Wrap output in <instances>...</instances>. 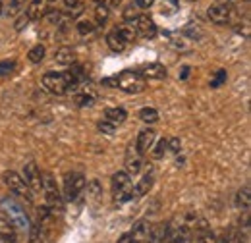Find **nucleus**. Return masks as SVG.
<instances>
[{
    "label": "nucleus",
    "mask_w": 251,
    "mask_h": 243,
    "mask_svg": "<svg viewBox=\"0 0 251 243\" xmlns=\"http://www.w3.org/2000/svg\"><path fill=\"white\" fill-rule=\"evenodd\" d=\"M85 176L79 172H72L64 176V201H75L79 197V193L85 189Z\"/></svg>",
    "instance_id": "nucleus-5"
},
{
    "label": "nucleus",
    "mask_w": 251,
    "mask_h": 243,
    "mask_svg": "<svg viewBox=\"0 0 251 243\" xmlns=\"http://www.w3.org/2000/svg\"><path fill=\"white\" fill-rule=\"evenodd\" d=\"M93 100H95V95L93 93H87V91L79 93V95L75 97L77 106H91V104H93Z\"/></svg>",
    "instance_id": "nucleus-32"
},
{
    "label": "nucleus",
    "mask_w": 251,
    "mask_h": 243,
    "mask_svg": "<svg viewBox=\"0 0 251 243\" xmlns=\"http://www.w3.org/2000/svg\"><path fill=\"white\" fill-rule=\"evenodd\" d=\"M75 27H77V33H79V35H83V37H85V35H91V33L97 29L91 20H79Z\"/></svg>",
    "instance_id": "nucleus-28"
},
{
    "label": "nucleus",
    "mask_w": 251,
    "mask_h": 243,
    "mask_svg": "<svg viewBox=\"0 0 251 243\" xmlns=\"http://www.w3.org/2000/svg\"><path fill=\"white\" fill-rule=\"evenodd\" d=\"M87 191L91 193V197H93V199H99V197H102V187H100V183L97 182V180L89 182V185H87Z\"/></svg>",
    "instance_id": "nucleus-39"
},
{
    "label": "nucleus",
    "mask_w": 251,
    "mask_h": 243,
    "mask_svg": "<svg viewBox=\"0 0 251 243\" xmlns=\"http://www.w3.org/2000/svg\"><path fill=\"white\" fill-rule=\"evenodd\" d=\"M118 243H133V240H131V236H129V232H127V234H124V236H120V240H118Z\"/></svg>",
    "instance_id": "nucleus-45"
},
{
    "label": "nucleus",
    "mask_w": 251,
    "mask_h": 243,
    "mask_svg": "<svg viewBox=\"0 0 251 243\" xmlns=\"http://www.w3.org/2000/svg\"><path fill=\"white\" fill-rule=\"evenodd\" d=\"M147 87V79L139 73V72H131V70H126L120 75L116 73V89H122L126 93H141L145 91Z\"/></svg>",
    "instance_id": "nucleus-3"
},
{
    "label": "nucleus",
    "mask_w": 251,
    "mask_h": 243,
    "mask_svg": "<svg viewBox=\"0 0 251 243\" xmlns=\"http://www.w3.org/2000/svg\"><path fill=\"white\" fill-rule=\"evenodd\" d=\"M153 183H155V176H153V172H147L139 182L135 183V187L131 189L133 197H143V195H147V193L151 191Z\"/></svg>",
    "instance_id": "nucleus-14"
},
{
    "label": "nucleus",
    "mask_w": 251,
    "mask_h": 243,
    "mask_svg": "<svg viewBox=\"0 0 251 243\" xmlns=\"http://www.w3.org/2000/svg\"><path fill=\"white\" fill-rule=\"evenodd\" d=\"M112 191L114 193H120V191H126V189H129V182H131V176L126 172V170H120V172H116L114 176H112Z\"/></svg>",
    "instance_id": "nucleus-15"
},
{
    "label": "nucleus",
    "mask_w": 251,
    "mask_h": 243,
    "mask_svg": "<svg viewBox=\"0 0 251 243\" xmlns=\"http://www.w3.org/2000/svg\"><path fill=\"white\" fill-rule=\"evenodd\" d=\"M139 120L143 122V123H155V122H158V110L153 108V106L141 108L139 110Z\"/></svg>",
    "instance_id": "nucleus-23"
},
{
    "label": "nucleus",
    "mask_w": 251,
    "mask_h": 243,
    "mask_svg": "<svg viewBox=\"0 0 251 243\" xmlns=\"http://www.w3.org/2000/svg\"><path fill=\"white\" fill-rule=\"evenodd\" d=\"M2 182L6 183V187H10V191H12L16 197L24 199L25 203H31L33 201V191L27 187V183L24 182V178H22L18 172L6 170V172L2 174Z\"/></svg>",
    "instance_id": "nucleus-4"
},
{
    "label": "nucleus",
    "mask_w": 251,
    "mask_h": 243,
    "mask_svg": "<svg viewBox=\"0 0 251 243\" xmlns=\"http://www.w3.org/2000/svg\"><path fill=\"white\" fill-rule=\"evenodd\" d=\"M45 54H47V49L43 45H35L31 50L27 52V58H29L31 64H41L43 58H45Z\"/></svg>",
    "instance_id": "nucleus-24"
},
{
    "label": "nucleus",
    "mask_w": 251,
    "mask_h": 243,
    "mask_svg": "<svg viewBox=\"0 0 251 243\" xmlns=\"http://www.w3.org/2000/svg\"><path fill=\"white\" fill-rule=\"evenodd\" d=\"M45 16H47V20H49L50 24H58V22H60V12H58V10H47Z\"/></svg>",
    "instance_id": "nucleus-42"
},
{
    "label": "nucleus",
    "mask_w": 251,
    "mask_h": 243,
    "mask_svg": "<svg viewBox=\"0 0 251 243\" xmlns=\"http://www.w3.org/2000/svg\"><path fill=\"white\" fill-rule=\"evenodd\" d=\"M97 127H99V131H100V133H104V135H112V133L116 131V125L108 120H100Z\"/></svg>",
    "instance_id": "nucleus-35"
},
{
    "label": "nucleus",
    "mask_w": 251,
    "mask_h": 243,
    "mask_svg": "<svg viewBox=\"0 0 251 243\" xmlns=\"http://www.w3.org/2000/svg\"><path fill=\"white\" fill-rule=\"evenodd\" d=\"M166 143H168V151L180 152V149H182V141H180V137H170Z\"/></svg>",
    "instance_id": "nucleus-41"
},
{
    "label": "nucleus",
    "mask_w": 251,
    "mask_h": 243,
    "mask_svg": "<svg viewBox=\"0 0 251 243\" xmlns=\"http://www.w3.org/2000/svg\"><path fill=\"white\" fill-rule=\"evenodd\" d=\"M43 85L45 89L52 95H66L68 91H74L68 77H66V72L64 73H56V72H49L43 75Z\"/></svg>",
    "instance_id": "nucleus-6"
},
{
    "label": "nucleus",
    "mask_w": 251,
    "mask_h": 243,
    "mask_svg": "<svg viewBox=\"0 0 251 243\" xmlns=\"http://www.w3.org/2000/svg\"><path fill=\"white\" fill-rule=\"evenodd\" d=\"M236 205H238V209H242V211H250V207H251L250 185H244V187L238 191V195H236Z\"/></svg>",
    "instance_id": "nucleus-19"
},
{
    "label": "nucleus",
    "mask_w": 251,
    "mask_h": 243,
    "mask_svg": "<svg viewBox=\"0 0 251 243\" xmlns=\"http://www.w3.org/2000/svg\"><path fill=\"white\" fill-rule=\"evenodd\" d=\"M95 4H104V0H95Z\"/></svg>",
    "instance_id": "nucleus-51"
},
{
    "label": "nucleus",
    "mask_w": 251,
    "mask_h": 243,
    "mask_svg": "<svg viewBox=\"0 0 251 243\" xmlns=\"http://www.w3.org/2000/svg\"><path fill=\"white\" fill-rule=\"evenodd\" d=\"M14 70H16V62L14 60H2L0 62V77L14 73Z\"/></svg>",
    "instance_id": "nucleus-33"
},
{
    "label": "nucleus",
    "mask_w": 251,
    "mask_h": 243,
    "mask_svg": "<svg viewBox=\"0 0 251 243\" xmlns=\"http://www.w3.org/2000/svg\"><path fill=\"white\" fill-rule=\"evenodd\" d=\"M45 4H47V0H31L29 2V6H27V12H25V16L29 18V22H37V20H41L43 16H45Z\"/></svg>",
    "instance_id": "nucleus-17"
},
{
    "label": "nucleus",
    "mask_w": 251,
    "mask_h": 243,
    "mask_svg": "<svg viewBox=\"0 0 251 243\" xmlns=\"http://www.w3.org/2000/svg\"><path fill=\"white\" fill-rule=\"evenodd\" d=\"M191 243H197V242H195V240H193V242H191Z\"/></svg>",
    "instance_id": "nucleus-52"
},
{
    "label": "nucleus",
    "mask_w": 251,
    "mask_h": 243,
    "mask_svg": "<svg viewBox=\"0 0 251 243\" xmlns=\"http://www.w3.org/2000/svg\"><path fill=\"white\" fill-rule=\"evenodd\" d=\"M27 24H29V18H27V16H25V12H24V14H20V16L16 18L14 27H16V31H24L25 27H27Z\"/></svg>",
    "instance_id": "nucleus-40"
},
{
    "label": "nucleus",
    "mask_w": 251,
    "mask_h": 243,
    "mask_svg": "<svg viewBox=\"0 0 251 243\" xmlns=\"http://www.w3.org/2000/svg\"><path fill=\"white\" fill-rule=\"evenodd\" d=\"M226 77H228V75H226V70H219V72L215 73V77L211 79V87H213V89L220 87L222 83H226Z\"/></svg>",
    "instance_id": "nucleus-36"
},
{
    "label": "nucleus",
    "mask_w": 251,
    "mask_h": 243,
    "mask_svg": "<svg viewBox=\"0 0 251 243\" xmlns=\"http://www.w3.org/2000/svg\"><path fill=\"white\" fill-rule=\"evenodd\" d=\"M49 2H54V0H49Z\"/></svg>",
    "instance_id": "nucleus-53"
},
{
    "label": "nucleus",
    "mask_w": 251,
    "mask_h": 243,
    "mask_svg": "<svg viewBox=\"0 0 251 243\" xmlns=\"http://www.w3.org/2000/svg\"><path fill=\"white\" fill-rule=\"evenodd\" d=\"M22 178H24V182L27 183V187L35 193H39L43 189V176H41V172H39L35 162H27L24 166V176Z\"/></svg>",
    "instance_id": "nucleus-7"
},
{
    "label": "nucleus",
    "mask_w": 251,
    "mask_h": 243,
    "mask_svg": "<svg viewBox=\"0 0 251 243\" xmlns=\"http://www.w3.org/2000/svg\"><path fill=\"white\" fill-rule=\"evenodd\" d=\"M0 243H18V230L0 216Z\"/></svg>",
    "instance_id": "nucleus-12"
},
{
    "label": "nucleus",
    "mask_w": 251,
    "mask_h": 243,
    "mask_svg": "<svg viewBox=\"0 0 251 243\" xmlns=\"http://www.w3.org/2000/svg\"><path fill=\"white\" fill-rule=\"evenodd\" d=\"M43 228L39 226V224H31V228H29V243H43V240H45V236H43Z\"/></svg>",
    "instance_id": "nucleus-27"
},
{
    "label": "nucleus",
    "mask_w": 251,
    "mask_h": 243,
    "mask_svg": "<svg viewBox=\"0 0 251 243\" xmlns=\"http://www.w3.org/2000/svg\"><path fill=\"white\" fill-rule=\"evenodd\" d=\"M0 211L6 214L4 218H6L16 230H20V232H24V234L29 232L31 220H29V216L25 213V209H24L14 197H2V199H0Z\"/></svg>",
    "instance_id": "nucleus-1"
},
{
    "label": "nucleus",
    "mask_w": 251,
    "mask_h": 243,
    "mask_svg": "<svg viewBox=\"0 0 251 243\" xmlns=\"http://www.w3.org/2000/svg\"><path fill=\"white\" fill-rule=\"evenodd\" d=\"M184 33L188 35L189 39H201L203 37V31L199 25H193V24H188L186 27H184Z\"/></svg>",
    "instance_id": "nucleus-34"
},
{
    "label": "nucleus",
    "mask_w": 251,
    "mask_h": 243,
    "mask_svg": "<svg viewBox=\"0 0 251 243\" xmlns=\"http://www.w3.org/2000/svg\"><path fill=\"white\" fill-rule=\"evenodd\" d=\"M43 191H45V201H47L49 211L56 218V214L64 213V199L62 195H60V191H58V187H56V182L52 180L50 174L43 176Z\"/></svg>",
    "instance_id": "nucleus-2"
},
{
    "label": "nucleus",
    "mask_w": 251,
    "mask_h": 243,
    "mask_svg": "<svg viewBox=\"0 0 251 243\" xmlns=\"http://www.w3.org/2000/svg\"><path fill=\"white\" fill-rule=\"evenodd\" d=\"M217 243H228V242H226L224 238H217Z\"/></svg>",
    "instance_id": "nucleus-49"
},
{
    "label": "nucleus",
    "mask_w": 251,
    "mask_h": 243,
    "mask_svg": "<svg viewBox=\"0 0 251 243\" xmlns=\"http://www.w3.org/2000/svg\"><path fill=\"white\" fill-rule=\"evenodd\" d=\"M133 29H135V35H139L143 39H153L157 35V25H155V22L147 14H139L137 16Z\"/></svg>",
    "instance_id": "nucleus-8"
},
{
    "label": "nucleus",
    "mask_w": 251,
    "mask_h": 243,
    "mask_svg": "<svg viewBox=\"0 0 251 243\" xmlns=\"http://www.w3.org/2000/svg\"><path fill=\"white\" fill-rule=\"evenodd\" d=\"M207 16H209V20H211L213 24H217V25H226V24L230 22L232 10H230L228 4H213V6H209Z\"/></svg>",
    "instance_id": "nucleus-10"
},
{
    "label": "nucleus",
    "mask_w": 251,
    "mask_h": 243,
    "mask_svg": "<svg viewBox=\"0 0 251 243\" xmlns=\"http://www.w3.org/2000/svg\"><path fill=\"white\" fill-rule=\"evenodd\" d=\"M64 4H66L68 8H72V10L81 8V0H64Z\"/></svg>",
    "instance_id": "nucleus-44"
},
{
    "label": "nucleus",
    "mask_w": 251,
    "mask_h": 243,
    "mask_svg": "<svg viewBox=\"0 0 251 243\" xmlns=\"http://www.w3.org/2000/svg\"><path fill=\"white\" fill-rule=\"evenodd\" d=\"M127 118V114H126V110L124 108H106L104 110V120H108V122H112L114 125H120L122 122Z\"/></svg>",
    "instance_id": "nucleus-21"
},
{
    "label": "nucleus",
    "mask_w": 251,
    "mask_h": 243,
    "mask_svg": "<svg viewBox=\"0 0 251 243\" xmlns=\"http://www.w3.org/2000/svg\"><path fill=\"white\" fill-rule=\"evenodd\" d=\"M116 33H118V35L122 37V41H124L126 45H127V43H131V41H133V39L137 37V35H135V29H133V27H126V25L118 27V29H116Z\"/></svg>",
    "instance_id": "nucleus-31"
},
{
    "label": "nucleus",
    "mask_w": 251,
    "mask_h": 243,
    "mask_svg": "<svg viewBox=\"0 0 251 243\" xmlns=\"http://www.w3.org/2000/svg\"><path fill=\"white\" fill-rule=\"evenodd\" d=\"M2 12H4V4H2V0H0V16H2Z\"/></svg>",
    "instance_id": "nucleus-50"
},
{
    "label": "nucleus",
    "mask_w": 251,
    "mask_h": 243,
    "mask_svg": "<svg viewBox=\"0 0 251 243\" xmlns=\"http://www.w3.org/2000/svg\"><path fill=\"white\" fill-rule=\"evenodd\" d=\"M189 228L188 224H184V226H180L176 232H174V236H172V240L170 243H188L189 242Z\"/></svg>",
    "instance_id": "nucleus-25"
},
{
    "label": "nucleus",
    "mask_w": 251,
    "mask_h": 243,
    "mask_svg": "<svg viewBox=\"0 0 251 243\" xmlns=\"http://www.w3.org/2000/svg\"><path fill=\"white\" fill-rule=\"evenodd\" d=\"M22 8H24V0H10V4H8V14H10V16H20Z\"/></svg>",
    "instance_id": "nucleus-38"
},
{
    "label": "nucleus",
    "mask_w": 251,
    "mask_h": 243,
    "mask_svg": "<svg viewBox=\"0 0 251 243\" xmlns=\"http://www.w3.org/2000/svg\"><path fill=\"white\" fill-rule=\"evenodd\" d=\"M141 166H143L141 154H137V152H127V156H126V172H127L129 176H135V174L141 172Z\"/></svg>",
    "instance_id": "nucleus-16"
},
{
    "label": "nucleus",
    "mask_w": 251,
    "mask_h": 243,
    "mask_svg": "<svg viewBox=\"0 0 251 243\" xmlns=\"http://www.w3.org/2000/svg\"><path fill=\"white\" fill-rule=\"evenodd\" d=\"M151 149H153V152H151V154H153V158L158 160V158H162V156H164V152L168 151V143H166V139H158L157 145H155V147H151Z\"/></svg>",
    "instance_id": "nucleus-30"
},
{
    "label": "nucleus",
    "mask_w": 251,
    "mask_h": 243,
    "mask_svg": "<svg viewBox=\"0 0 251 243\" xmlns=\"http://www.w3.org/2000/svg\"><path fill=\"white\" fill-rule=\"evenodd\" d=\"M155 139H157L155 129H151V127L141 129L139 135H137V141H135V152L141 154V156H143L145 152H149L151 151V147L155 145Z\"/></svg>",
    "instance_id": "nucleus-9"
},
{
    "label": "nucleus",
    "mask_w": 251,
    "mask_h": 243,
    "mask_svg": "<svg viewBox=\"0 0 251 243\" xmlns=\"http://www.w3.org/2000/svg\"><path fill=\"white\" fill-rule=\"evenodd\" d=\"M133 2H135V6H137V8L147 10V8H151V6H153V2H155V0H133Z\"/></svg>",
    "instance_id": "nucleus-43"
},
{
    "label": "nucleus",
    "mask_w": 251,
    "mask_h": 243,
    "mask_svg": "<svg viewBox=\"0 0 251 243\" xmlns=\"http://www.w3.org/2000/svg\"><path fill=\"white\" fill-rule=\"evenodd\" d=\"M149 230H151L149 220H145V218H143V220H137V222L133 224V230L129 232L133 243H145L147 236H149Z\"/></svg>",
    "instance_id": "nucleus-11"
},
{
    "label": "nucleus",
    "mask_w": 251,
    "mask_h": 243,
    "mask_svg": "<svg viewBox=\"0 0 251 243\" xmlns=\"http://www.w3.org/2000/svg\"><path fill=\"white\" fill-rule=\"evenodd\" d=\"M137 6H133V4H129V6H126L124 14H122V18H124V22H133V20H137Z\"/></svg>",
    "instance_id": "nucleus-37"
},
{
    "label": "nucleus",
    "mask_w": 251,
    "mask_h": 243,
    "mask_svg": "<svg viewBox=\"0 0 251 243\" xmlns=\"http://www.w3.org/2000/svg\"><path fill=\"white\" fill-rule=\"evenodd\" d=\"M166 224H168V222H160V224L151 226L149 236H147L145 243H162V240H164V234H166Z\"/></svg>",
    "instance_id": "nucleus-18"
},
{
    "label": "nucleus",
    "mask_w": 251,
    "mask_h": 243,
    "mask_svg": "<svg viewBox=\"0 0 251 243\" xmlns=\"http://www.w3.org/2000/svg\"><path fill=\"white\" fill-rule=\"evenodd\" d=\"M188 75H189V68L186 66V68L182 70V75H180V77H182V79H188Z\"/></svg>",
    "instance_id": "nucleus-46"
},
{
    "label": "nucleus",
    "mask_w": 251,
    "mask_h": 243,
    "mask_svg": "<svg viewBox=\"0 0 251 243\" xmlns=\"http://www.w3.org/2000/svg\"><path fill=\"white\" fill-rule=\"evenodd\" d=\"M106 45H108V49H110L112 52H122L126 47H127L124 41H122V37H120L116 31H112V33L106 35Z\"/></svg>",
    "instance_id": "nucleus-22"
},
{
    "label": "nucleus",
    "mask_w": 251,
    "mask_h": 243,
    "mask_svg": "<svg viewBox=\"0 0 251 243\" xmlns=\"http://www.w3.org/2000/svg\"><path fill=\"white\" fill-rule=\"evenodd\" d=\"M54 60L58 62L60 66H72V64L75 62V54H74V50H72V49L62 47V49H58V50H56Z\"/></svg>",
    "instance_id": "nucleus-20"
},
{
    "label": "nucleus",
    "mask_w": 251,
    "mask_h": 243,
    "mask_svg": "<svg viewBox=\"0 0 251 243\" xmlns=\"http://www.w3.org/2000/svg\"><path fill=\"white\" fill-rule=\"evenodd\" d=\"M120 2H122V0H110V4H112V6H118Z\"/></svg>",
    "instance_id": "nucleus-47"
},
{
    "label": "nucleus",
    "mask_w": 251,
    "mask_h": 243,
    "mask_svg": "<svg viewBox=\"0 0 251 243\" xmlns=\"http://www.w3.org/2000/svg\"><path fill=\"white\" fill-rule=\"evenodd\" d=\"M228 2H232V0H217V4H228Z\"/></svg>",
    "instance_id": "nucleus-48"
},
{
    "label": "nucleus",
    "mask_w": 251,
    "mask_h": 243,
    "mask_svg": "<svg viewBox=\"0 0 251 243\" xmlns=\"http://www.w3.org/2000/svg\"><path fill=\"white\" fill-rule=\"evenodd\" d=\"M224 240L228 243H246V236L242 234V230H236V228H232L226 236H224Z\"/></svg>",
    "instance_id": "nucleus-29"
},
{
    "label": "nucleus",
    "mask_w": 251,
    "mask_h": 243,
    "mask_svg": "<svg viewBox=\"0 0 251 243\" xmlns=\"http://www.w3.org/2000/svg\"><path fill=\"white\" fill-rule=\"evenodd\" d=\"M108 16H110V12H108V8H106L104 4H97V8H95V20H97V24H99V25H102V24H106V20H108Z\"/></svg>",
    "instance_id": "nucleus-26"
},
{
    "label": "nucleus",
    "mask_w": 251,
    "mask_h": 243,
    "mask_svg": "<svg viewBox=\"0 0 251 243\" xmlns=\"http://www.w3.org/2000/svg\"><path fill=\"white\" fill-rule=\"evenodd\" d=\"M139 73H141L145 79H164V77H166V68H164L162 64H158V62H153V64L143 66Z\"/></svg>",
    "instance_id": "nucleus-13"
}]
</instances>
